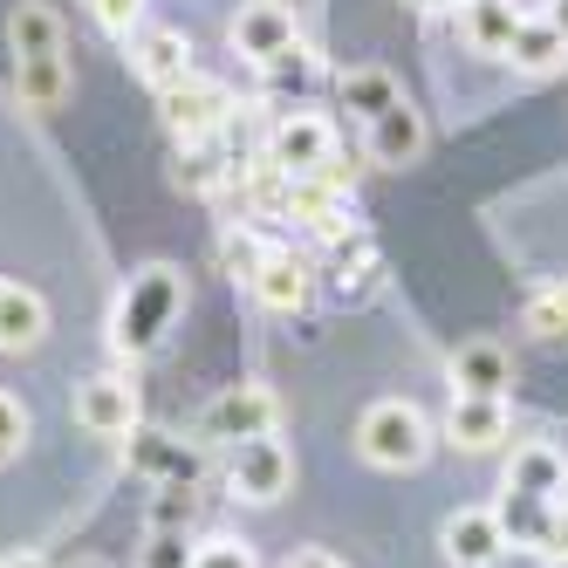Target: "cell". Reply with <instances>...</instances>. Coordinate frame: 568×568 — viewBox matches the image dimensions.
Wrapping results in <instances>:
<instances>
[{
	"instance_id": "obj_1",
	"label": "cell",
	"mask_w": 568,
	"mask_h": 568,
	"mask_svg": "<svg viewBox=\"0 0 568 568\" xmlns=\"http://www.w3.org/2000/svg\"><path fill=\"white\" fill-rule=\"evenodd\" d=\"M8 49H14V90L28 110H62L69 103V34L62 14L42 0H21L8 14Z\"/></svg>"
},
{
	"instance_id": "obj_2",
	"label": "cell",
	"mask_w": 568,
	"mask_h": 568,
	"mask_svg": "<svg viewBox=\"0 0 568 568\" xmlns=\"http://www.w3.org/2000/svg\"><path fill=\"white\" fill-rule=\"evenodd\" d=\"M185 315V274L165 267V261H151L131 274V288L116 295V315H110V343L124 349V356H151L158 343L172 336V322Z\"/></svg>"
},
{
	"instance_id": "obj_3",
	"label": "cell",
	"mask_w": 568,
	"mask_h": 568,
	"mask_svg": "<svg viewBox=\"0 0 568 568\" xmlns=\"http://www.w3.org/2000/svg\"><path fill=\"white\" fill-rule=\"evenodd\" d=\"M356 453L371 466H384V473H412L432 453V418L412 397H377L371 412L356 418Z\"/></svg>"
},
{
	"instance_id": "obj_4",
	"label": "cell",
	"mask_w": 568,
	"mask_h": 568,
	"mask_svg": "<svg viewBox=\"0 0 568 568\" xmlns=\"http://www.w3.org/2000/svg\"><path fill=\"white\" fill-rule=\"evenodd\" d=\"M274 390L267 384H226L206 412H199V445H247L274 432Z\"/></svg>"
},
{
	"instance_id": "obj_5",
	"label": "cell",
	"mask_w": 568,
	"mask_h": 568,
	"mask_svg": "<svg viewBox=\"0 0 568 568\" xmlns=\"http://www.w3.org/2000/svg\"><path fill=\"white\" fill-rule=\"evenodd\" d=\"M267 158L288 179H322L336 165V131H329V116H315V110H288V116H274V131H267Z\"/></svg>"
},
{
	"instance_id": "obj_6",
	"label": "cell",
	"mask_w": 568,
	"mask_h": 568,
	"mask_svg": "<svg viewBox=\"0 0 568 568\" xmlns=\"http://www.w3.org/2000/svg\"><path fill=\"white\" fill-rule=\"evenodd\" d=\"M158 103H165V131L179 144H206L213 131H226V116H233V97L220 83H206V75H185V83L158 90Z\"/></svg>"
},
{
	"instance_id": "obj_7",
	"label": "cell",
	"mask_w": 568,
	"mask_h": 568,
	"mask_svg": "<svg viewBox=\"0 0 568 568\" xmlns=\"http://www.w3.org/2000/svg\"><path fill=\"white\" fill-rule=\"evenodd\" d=\"M226 486H233L240 500H254V507L281 500V494H288V486H295V459H288V445H281L274 432H267V438H247V445H233Z\"/></svg>"
},
{
	"instance_id": "obj_8",
	"label": "cell",
	"mask_w": 568,
	"mask_h": 568,
	"mask_svg": "<svg viewBox=\"0 0 568 568\" xmlns=\"http://www.w3.org/2000/svg\"><path fill=\"white\" fill-rule=\"evenodd\" d=\"M438 548H445V561H453V568H494L514 541H507V527H500L494 507H459V514H445Z\"/></svg>"
},
{
	"instance_id": "obj_9",
	"label": "cell",
	"mask_w": 568,
	"mask_h": 568,
	"mask_svg": "<svg viewBox=\"0 0 568 568\" xmlns=\"http://www.w3.org/2000/svg\"><path fill=\"white\" fill-rule=\"evenodd\" d=\"M507 432H514L507 397L453 390V404H445V445H459V453H494V445H507Z\"/></svg>"
},
{
	"instance_id": "obj_10",
	"label": "cell",
	"mask_w": 568,
	"mask_h": 568,
	"mask_svg": "<svg viewBox=\"0 0 568 568\" xmlns=\"http://www.w3.org/2000/svg\"><path fill=\"white\" fill-rule=\"evenodd\" d=\"M131 466L151 473L158 486H199L206 479L199 438H172V432H131Z\"/></svg>"
},
{
	"instance_id": "obj_11",
	"label": "cell",
	"mask_w": 568,
	"mask_h": 568,
	"mask_svg": "<svg viewBox=\"0 0 568 568\" xmlns=\"http://www.w3.org/2000/svg\"><path fill=\"white\" fill-rule=\"evenodd\" d=\"M302 42V34H295V14L288 8H281V0H247V8H240L233 14V49L240 55H247V62H274V55H288Z\"/></svg>"
},
{
	"instance_id": "obj_12",
	"label": "cell",
	"mask_w": 568,
	"mask_h": 568,
	"mask_svg": "<svg viewBox=\"0 0 568 568\" xmlns=\"http://www.w3.org/2000/svg\"><path fill=\"white\" fill-rule=\"evenodd\" d=\"M75 425L90 438H131L138 432V390L124 377H90L75 390Z\"/></svg>"
},
{
	"instance_id": "obj_13",
	"label": "cell",
	"mask_w": 568,
	"mask_h": 568,
	"mask_svg": "<svg viewBox=\"0 0 568 568\" xmlns=\"http://www.w3.org/2000/svg\"><path fill=\"white\" fill-rule=\"evenodd\" d=\"M363 131H371V165H390V172H397V165H412V158L425 151V116H418L412 97L390 103L384 116H371Z\"/></svg>"
},
{
	"instance_id": "obj_14",
	"label": "cell",
	"mask_w": 568,
	"mask_h": 568,
	"mask_svg": "<svg viewBox=\"0 0 568 568\" xmlns=\"http://www.w3.org/2000/svg\"><path fill=\"white\" fill-rule=\"evenodd\" d=\"M131 55H138V75H144L151 90H172V83H185V75H192V42H185V28H138Z\"/></svg>"
},
{
	"instance_id": "obj_15",
	"label": "cell",
	"mask_w": 568,
	"mask_h": 568,
	"mask_svg": "<svg viewBox=\"0 0 568 568\" xmlns=\"http://www.w3.org/2000/svg\"><path fill=\"white\" fill-rule=\"evenodd\" d=\"M247 288H254V302H261V308H274V315H295V308H308L315 281H308V261H295L288 247H274V254L261 261V274L247 281Z\"/></svg>"
},
{
	"instance_id": "obj_16",
	"label": "cell",
	"mask_w": 568,
	"mask_h": 568,
	"mask_svg": "<svg viewBox=\"0 0 568 568\" xmlns=\"http://www.w3.org/2000/svg\"><path fill=\"white\" fill-rule=\"evenodd\" d=\"M507 384H514V356L500 349V343H459L453 349V390H466V397H507Z\"/></svg>"
},
{
	"instance_id": "obj_17",
	"label": "cell",
	"mask_w": 568,
	"mask_h": 568,
	"mask_svg": "<svg viewBox=\"0 0 568 568\" xmlns=\"http://www.w3.org/2000/svg\"><path fill=\"white\" fill-rule=\"evenodd\" d=\"M520 21L527 14L514 8V0H459V34H466V49H479V55H507Z\"/></svg>"
},
{
	"instance_id": "obj_18",
	"label": "cell",
	"mask_w": 568,
	"mask_h": 568,
	"mask_svg": "<svg viewBox=\"0 0 568 568\" xmlns=\"http://www.w3.org/2000/svg\"><path fill=\"white\" fill-rule=\"evenodd\" d=\"M42 336H49V302L34 288L0 281V349H34Z\"/></svg>"
},
{
	"instance_id": "obj_19",
	"label": "cell",
	"mask_w": 568,
	"mask_h": 568,
	"mask_svg": "<svg viewBox=\"0 0 568 568\" xmlns=\"http://www.w3.org/2000/svg\"><path fill=\"white\" fill-rule=\"evenodd\" d=\"M507 486L514 494H541V500H568V459L555 445H520L507 459Z\"/></svg>"
},
{
	"instance_id": "obj_20",
	"label": "cell",
	"mask_w": 568,
	"mask_h": 568,
	"mask_svg": "<svg viewBox=\"0 0 568 568\" xmlns=\"http://www.w3.org/2000/svg\"><path fill=\"white\" fill-rule=\"evenodd\" d=\"M343 110H356L363 124H371V116H384L390 103H404V90H397V75L390 69H343Z\"/></svg>"
},
{
	"instance_id": "obj_21",
	"label": "cell",
	"mask_w": 568,
	"mask_h": 568,
	"mask_svg": "<svg viewBox=\"0 0 568 568\" xmlns=\"http://www.w3.org/2000/svg\"><path fill=\"white\" fill-rule=\"evenodd\" d=\"M561 55H568V34H561L555 21H541V14H535V21H520V28H514V42H507V62H514V69H535V75L555 69Z\"/></svg>"
},
{
	"instance_id": "obj_22",
	"label": "cell",
	"mask_w": 568,
	"mask_h": 568,
	"mask_svg": "<svg viewBox=\"0 0 568 568\" xmlns=\"http://www.w3.org/2000/svg\"><path fill=\"white\" fill-rule=\"evenodd\" d=\"M267 254H274V240H261L254 226H226V233H220V261H226L233 281H254Z\"/></svg>"
},
{
	"instance_id": "obj_23",
	"label": "cell",
	"mask_w": 568,
	"mask_h": 568,
	"mask_svg": "<svg viewBox=\"0 0 568 568\" xmlns=\"http://www.w3.org/2000/svg\"><path fill=\"white\" fill-rule=\"evenodd\" d=\"M527 329L548 336V343H561V336H568V281H548V288L527 295Z\"/></svg>"
},
{
	"instance_id": "obj_24",
	"label": "cell",
	"mask_w": 568,
	"mask_h": 568,
	"mask_svg": "<svg viewBox=\"0 0 568 568\" xmlns=\"http://www.w3.org/2000/svg\"><path fill=\"white\" fill-rule=\"evenodd\" d=\"M138 568H192L185 527H151V535H144V555H138Z\"/></svg>"
},
{
	"instance_id": "obj_25",
	"label": "cell",
	"mask_w": 568,
	"mask_h": 568,
	"mask_svg": "<svg viewBox=\"0 0 568 568\" xmlns=\"http://www.w3.org/2000/svg\"><path fill=\"white\" fill-rule=\"evenodd\" d=\"M192 568H254V548L233 541V535H213V541L192 548Z\"/></svg>"
},
{
	"instance_id": "obj_26",
	"label": "cell",
	"mask_w": 568,
	"mask_h": 568,
	"mask_svg": "<svg viewBox=\"0 0 568 568\" xmlns=\"http://www.w3.org/2000/svg\"><path fill=\"white\" fill-rule=\"evenodd\" d=\"M21 445H28V404L0 390V466L21 459Z\"/></svg>"
},
{
	"instance_id": "obj_27",
	"label": "cell",
	"mask_w": 568,
	"mask_h": 568,
	"mask_svg": "<svg viewBox=\"0 0 568 568\" xmlns=\"http://www.w3.org/2000/svg\"><path fill=\"white\" fill-rule=\"evenodd\" d=\"M185 520H192V486H158L151 527H185Z\"/></svg>"
},
{
	"instance_id": "obj_28",
	"label": "cell",
	"mask_w": 568,
	"mask_h": 568,
	"mask_svg": "<svg viewBox=\"0 0 568 568\" xmlns=\"http://www.w3.org/2000/svg\"><path fill=\"white\" fill-rule=\"evenodd\" d=\"M90 8L110 34H138V21H144V0H90Z\"/></svg>"
},
{
	"instance_id": "obj_29",
	"label": "cell",
	"mask_w": 568,
	"mask_h": 568,
	"mask_svg": "<svg viewBox=\"0 0 568 568\" xmlns=\"http://www.w3.org/2000/svg\"><path fill=\"white\" fill-rule=\"evenodd\" d=\"M535 555H541V561H568V500L555 507V520H548V535H541Z\"/></svg>"
},
{
	"instance_id": "obj_30",
	"label": "cell",
	"mask_w": 568,
	"mask_h": 568,
	"mask_svg": "<svg viewBox=\"0 0 568 568\" xmlns=\"http://www.w3.org/2000/svg\"><path fill=\"white\" fill-rule=\"evenodd\" d=\"M288 568H343V561L322 555V548H302V555H288Z\"/></svg>"
},
{
	"instance_id": "obj_31",
	"label": "cell",
	"mask_w": 568,
	"mask_h": 568,
	"mask_svg": "<svg viewBox=\"0 0 568 568\" xmlns=\"http://www.w3.org/2000/svg\"><path fill=\"white\" fill-rule=\"evenodd\" d=\"M541 21H555V28L568 34V0H548V8H541Z\"/></svg>"
},
{
	"instance_id": "obj_32",
	"label": "cell",
	"mask_w": 568,
	"mask_h": 568,
	"mask_svg": "<svg viewBox=\"0 0 568 568\" xmlns=\"http://www.w3.org/2000/svg\"><path fill=\"white\" fill-rule=\"evenodd\" d=\"M404 8H459V0H404Z\"/></svg>"
},
{
	"instance_id": "obj_33",
	"label": "cell",
	"mask_w": 568,
	"mask_h": 568,
	"mask_svg": "<svg viewBox=\"0 0 568 568\" xmlns=\"http://www.w3.org/2000/svg\"><path fill=\"white\" fill-rule=\"evenodd\" d=\"M8 568H42V561H34V555H21V561H8Z\"/></svg>"
},
{
	"instance_id": "obj_34",
	"label": "cell",
	"mask_w": 568,
	"mask_h": 568,
	"mask_svg": "<svg viewBox=\"0 0 568 568\" xmlns=\"http://www.w3.org/2000/svg\"><path fill=\"white\" fill-rule=\"evenodd\" d=\"M75 568H110V561H75Z\"/></svg>"
}]
</instances>
